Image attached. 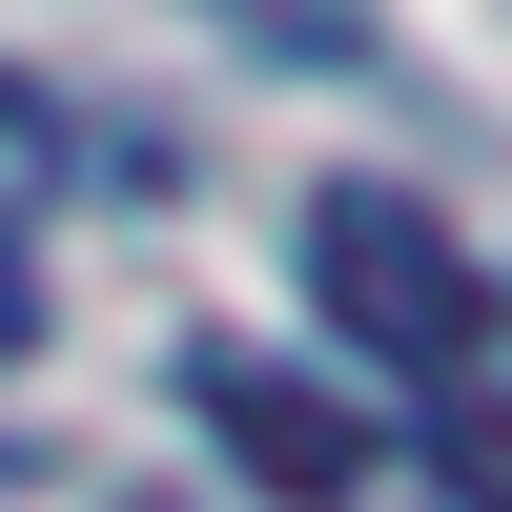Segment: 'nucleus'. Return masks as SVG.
<instances>
[{"mask_svg": "<svg viewBox=\"0 0 512 512\" xmlns=\"http://www.w3.org/2000/svg\"><path fill=\"white\" fill-rule=\"evenodd\" d=\"M287 246H308V308L349 328L369 369H410V390H451V369H472L492 287H472V246H451V226H431L410 185H328V205H308Z\"/></svg>", "mask_w": 512, "mask_h": 512, "instance_id": "nucleus-1", "label": "nucleus"}, {"mask_svg": "<svg viewBox=\"0 0 512 512\" xmlns=\"http://www.w3.org/2000/svg\"><path fill=\"white\" fill-rule=\"evenodd\" d=\"M185 410H205V451H226L246 492H287V512H349L369 472H390V431H369L328 369L246 349V328H185Z\"/></svg>", "mask_w": 512, "mask_h": 512, "instance_id": "nucleus-2", "label": "nucleus"}, {"mask_svg": "<svg viewBox=\"0 0 512 512\" xmlns=\"http://www.w3.org/2000/svg\"><path fill=\"white\" fill-rule=\"evenodd\" d=\"M246 62H308V82H390V0H205Z\"/></svg>", "mask_w": 512, "mask_h": 512, "instance_id": "nucleus-3", "label": "nucleus"}, {"mask_svg": "<svg viewBox=\"0 0 512 512\" xmlns=\"http://www.w3.org/2000/svg\"><path fill=\"white\" fill-rule=\"evenodd\" d=\"M431 451H451V512H512V390H492V369H451Z\"/></svg>", "mask_w": 512, "mask_h": 512, "instance_id": "nucleus-4", "label": "nucleus"}, {"mask_svg": "<svg viewBox=\"0 0 512 512\" xmlns=\"http://www.w3.org/2000/svg\"><path fill=\"white\" fill-rule=\"evenodd\" d=\"M41 164H62V123H41L21 82H0V226H21V185H41Z\"/></svg>", "mask_w": 512, "mask_h": 512, "instance_id": "nucleus-5", "label": "nucleus"}, {"mask_svg": "<svg viewBox=\"0 0 512 512\" xmlns=\"http://www.w3.org/2000/svg\"><path fill=\"white\" fill-rule=\"evenodd\" d=\"M0 349H41V267H21V226H0Z\"/></svg>", "mask_w": 512, "mask_h": 512, "instance_id": "nucleus-6", "label": "nucleus"}]
</instances>
